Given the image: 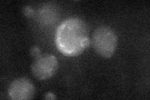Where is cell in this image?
Wrapping results in <instances>:
<instances>
[{
	"mask_svg": "<svg viewBox=\"0 0 150 100\" xmlns=\"http://www.w3.org/2000/svg\"><path fill=\"white\" fill-rule=\"evenodd\" d=\"M55 41L58 49L64 55H81L90 44L88 26L79 18H68L58 28Z\"/></svg>",
	"mask_w": 150,
	"mask_h": 100,
	"instance_id": "cell-1",
	"label": "cell"
},
{
	"mask_svg": "<svg viewBox=\"0 0 150 100\" xmlns=\"http://www.w3.org/2000/svg\"><path fill=\"white\" fill-rule=\"evenodd\" d=\"M91 44L98 55L103 58H109L113 55L116 50L118 38L112 28L101 26L93 33Z\"/></svg>",
	"mask_w": 150,
	"mask_h": 100,
	"instance_id": "cell-2",
	"label": "cell"
},
{
	"mask_svg": "<svg viewBox=\"0 0 150 100\" xmlns=\"http://www.w3.org/2000/svg\"><path fill=\"white\" fill-rule=\"evenodd\" d=\"M58 68L56 57L53 55L46 54L35 59L31 65V71L38 79L44 80L52 77L57 71Z\"/></svg>",
	"mask_w": 150,
	"mask_h": 100,
	"instance_id": "cell-3",
	"label": "cell"
},
{
	"mask_svg": "<svg viewBox=\"0 0 150 100\" xmlns=\"http://www.w3.org/2000/svg\"><path fill=\"white\" fill-rule=\"evenodd\" d=\"M35 94V87L31 81L27 78H19L14 80L8 88L9 96L14 100L32 99Z\"/></svg>",
	"mask_w": 150,
	"mask_h": 100,
	"instance_id": "cell-4",
	"label": "cell"
},
{
	"mask_svg": "<svg viewBox=\"0 0 150 100\" xmlns=\"http://www.w3.org/2000/svg\"><path fill=\"white\" fill-rule=\"evenodd\" d=\"M30 54L35 58L39 57L41 55V52L39 48H38L37 46L32 47L31 49L30 50Z\"/></svg>",
	"mask_w": 150,
	"mask_h": 100,
	"instance_id": "cell-5",
	"label": "cell"
},
{
	"mask_svg": "<svg viewBox=\"0 0 150 100\" xmlns=\"http://www.w3.org/2000/svg\"><path fill=\"white\" fill-rule=\"evenodd\" d=\"M23 13H24V15L26 16H28V17H31L33 16V9L30 7V6H26L24 8V9H23Z\"/></svg>",
	"mask_w": 150,
	"mask_h": 100,
	"instance_id": "cell-6",
	"label": "cell"
},
{
	"mask_svg": "<svg viewBox=\"0 0 150 100\" xmlns=\"http://www.w3.org/2000/svg\"><path fill=\"white\" fill-rule=\"evenodd\" d=\"M45 98L46 99H56V97H55L54 94L51 93H48L46 94V96H45Z\"/></svg>",
	"mask_w": 150,
	"mask_h": 100,
	"instance_id": "cell-7",
	"label": "cell"
}]
</instances>
